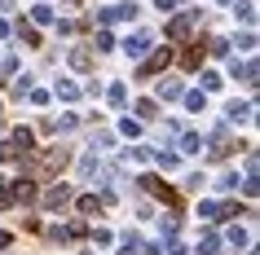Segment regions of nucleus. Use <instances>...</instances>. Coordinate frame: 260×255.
I'll list each match as a JSON object with an SVG mask.
<instances>
[{"label":"nucleus","mask_w":260,"mask_h":255,"mask_svg":"<svg viewBox=\"0 0 260 255\" xmlns=\"http://www.w3.org/2000/svg\"><path fill=\"white\" fill-rule=\"evenodd\" d=\"M225 119H230V123H247V119H251V101H230Z\"/></svg>","instance_id":"4"},{"label":"nucleus","mask_w":260,"mask_h":255,"mask_svg":"<svg viewBox=\"0 0 260 255\" xmlns=\"http://www.w3.org/2000/svg\"><path fill=\"white\" fill-rule=\"evenodd\" d=\"M119 255H141V246L133 238H123V246H119Z\"/></svg>","instance_id":"25"},{"label":"nucleus","mask_w":260,"mask_h":255,"mask_svg":"<svg viewBox=\"0 0 260 255\" xmlns=\"http://www.w3.org/2000/svg\"><path fill=\"white\" fill-rule=\"evenodd\" d=\"M14 154H18V150L9 145V141H5V145H0V163H9V159H14Z\"/></svg>","instance_id":"26"},{"label":"nucleus","mask_w":260,"mask_h":255,"mask_svg":"<svg viewBox=\"0 0 260 255\" xmlns=\"http://www.w3.org/2000/svg\"><path fill=\"white\" fill-rule=\"evenodd\" d=\"M234 14L243 18V22H251V18H256V5H251V0H243V5H238V9H234Z\"/></svg>","instance_id":"16"},{"label":"nucleus","mask_w":260,"mask_h":255,"mask_svg":"<svg viewBox=\"0 0 260 255\" xmlns=\"http://www.w3.org/2000/svg\"><path fill=\"white\" fill-rule=\"evenodd\" d=\"M31 14H36V22H53V5H36Z\"/></svg>","instance_id":"15"},{"label":"nucleus","mask_w":260,"mask_h":255,"mask_svg":"<svg viewBox=\"0 0 260 255\" xmlns=\"http://www.w3.org/2000/svg\"><path fill=\"white\" fill-rule=\"evenodd\" d=\"M150 44H154L150 31H137V35L123 40V53H128V57H146V53H150Z\"/></svg>","instance_id":"1"},{"label":"nucleus","mask_w":260,"mask_h":255,"mask_svg":"<svg viewBox=\"0 0 260 255\" xmlns=\"http://www.w3.org/2000/svg\"><path fill=\"white\" fill-rule=\"evenodd\" d=\"M154 110H159L154 101H137V115H141V119H154Z\"/></svg>","instance_id":"21"},{"label":"nucleus","mask_w":260,"mask_h":255,"mask_svg":"<svg viewBox=\"0 0 260 255\" xmlns=\"http://www.w3.org/2000/svg\"><path fill=\"white\" fill-rule=\"evenodd\" d=\"M168 62H172V49H159V53H150L141 62V75H154V70H164Z\"/></svg>","instance_id":"3"},{"label":"nucleus","mask_w":260,"mask_h":255,"mask_svg":"<svg viewBox=\"0 0 260 255\" xmlns=\"http://www.w3.org/2000/svg\"><path fill=\"white\" fill-rule=\"evenodd\" d=\"M154 163H159V167H168V172H172V167H177V154H168V150H159V154H154Z\"/></svg>","instance_id":"17"},{"label":"nucleus","mask_w":260,"mask_h":255,"mask_svg":"<svg viewBox=\"0 0 260 255\" xmlns=\"http://www.w3.org/2000/svg\"><path fill=\"white\" fill-rule=\"evenodd\" d=\"M80 211H97V194H84V198H80Z\"/></svg>","instance_id":"24"},{"label":"nucleus","mask_w":260,"mask_h":255,"mask_svg":"<svg viewBox=\"0 0 260 255\" xmlns=\"http://www.w3.org/2000/svg\"><path fill=\"white\" fill-rule=\"evenodd\" d=\"M220 5H230V0H220Z\"/></svg>","instance_id":"29"},{"label":"nucleus","mask_w":260,"mask_h":255,"mask_svg":"<svg viewBox=\"0 0 260 255\" xmlns=\"http://www.w3.org/2000/svg\"><path fill=\"white\" fill-rule=\"evenodd\" d=\"M18 35H22L27 44H40V31H36V27H27V22H18Z\"/></svg>","instance_id":"14"},{"label":"nucleus","mask_w":260,"mask_h":255,"mask_svg":"<svg viewBox=\"0 0 260 255\" xmlns=\"http://www.w3.org/2000/svg\"><path fill=\"white\" fill-rule=\"evenodd\" d=\"M194 22H199V14H181V18H172V27H168V35H172V40H185V35L194 31Z\"/></svg>","instance_id":"2"},{"label":"nucleus","mask_w":260,"mask_h":255,"mask_svg":"<svg viewBox=\"0 0 260 255\" xmlns=\"http://www.w3.org/2000/svg\"><path fill=\"white\" fill-rule=\"evenodd\" d=\"M71 62H75V66H80V70H84V66H88V62H93V57L84 53V49H75V53H71Z\"/></svg>","instance_id":"23"},{"label":"nucleus","mask_w":260,"mask_h":255,"mask_svg":"<svg viewBox=\"0 0 260 255\" xmlns=\"http://www.w3.org/2000/svg\"><path fill=\"white\" fill-rule=\"evenodd\" d=\"M115 49V35L110 31H97V53H110Z\"/></svg>","instance_id":"12"},{"label":"nucleus","mask_w":260,"mask_h":255,"mask_svg":"<svg viewBox=\"0 0 260 255\" xmlns=\"http://www.w3.org/2000/svg\"><path fill=\"white\" fill-rule=\"evenodd\" d=\"M5 246H9V233H0V251H5Z\"/></svg>","instance_id":"28"},{"label":"nucleus","mask_w":260,"mask_h":255,"mask_svg":"<svg viewBox=\"0 0 260 255\" xmlns=\"http://www.w3.org/2000/svg\"><path fill=\"white\" fill-rule=\"evenodd\" d=\"M141 189H146V194H159V198H168V185L159 180V176H141Z\"/></svg>","instance_id":"6"},{"label":"nucleus","mask_w":260,"mask_h":255,"mask_svg":"<svg viewBox=\"0 0 260 255\" xmlns=\"http://www.w3.org/2000/svg\"><path fill=\"white\" fill-rule=\"evenodd\" d=\"M71 198V189L67 185H53V189H49V198H44V202H49V207H62V202H67Z\"/></svg>","instance_id":"9"},{"label":"nucleus","mask_w":260,"mask_h":255,"mask_svg":"<svg viewBox=\"0 0 260 255\" xmlns=\"http://www.w3.org/2000/svg\"><path fill=\"white\" fill-rule=\"evenodd\" d=\"M216 246H220L216 233H203V238H199V255H216Z\"/></svg>","instance_id":"11"},{"label":"nucleus","mask_w":260,"mask_h":255,"mask_svg":"<svg viewBox=\"0 0 260 255\" xmlns=\"http://www.w3.org/2000/svg\"><path fill=\"white\" fill-rule=\"evenodd\" d=\"M9 145H14V150H27V154H31V150H36V136H31L27 128H14V141H9Z\"/></svg>","instance_id":"5"},{"label":"nucleus","mask_w":260,"mask_h":255,"mask_svg":"<svg viewBox=\"0 0 260 255\" xmlns=\"http://www.w3.org/2000/svg\"><path fill=\"white\" fill-rule=\"evenodd\" d=\"M9 194H14V198H22V202H31V198H36V185H31V180H14V189H9Z\"/></svg>","instance_id":"7"},{"label":"nucleus","mask_w":260,"mask_h":255,"mask_svg":"<svg viewBox=\"0 0 260 255\" xmlns=\"http://www.w3.org/2000/svg\"><path fill=\"white\" fill-rule=\"evenodd\" d=\"M119 128H123V136H137V132H141V123H137V119H123Z\"/></svg>","instance_id":"22"},{"label":"nucleus","mask_w":260,"mask_h":255,"mask_svg":"<svg viewBox=\"0 0 260 255\" xmlns=\"http://www.w3.org/2000/svg\"><path fill=\"white\" fill-rule=\"evenodd\" d=\"M181 150H185V154H199V150H203V136H199V132H185V136H181Z\"/></svg>","instance_id":"8"},{"label":"nucleus","mask_w":260,"mask_h":255,"mask_svg":"<svg viewBox=\"0 0 260 255\" xmlns=\"http://www.w3.org/2000/svg\"><path fill=\"white\" fill-rule=\"evenodd\" d=\"M220 84H225V80H220L216 70H203V88H220Z\"/></svg>","instance_id":"19"},{"label":"nucleus","mask_w":260,"mask_h":255,"mask_svg":"<svg viewBox=\"0 0 260 255\" xmlns=\"http://www.w3.org/2000/svg\"><path fill=\"white\" fill-rule=\"evenodd\" d=\"M123 97H128V88H123V84H115V88H110V106H123Z\"/></svg>","instance_id":"18"},{"label":"nucleus","mask_w":260,"mask_h":255,"mask_svg":"<svg viewBox=\"0 0 260 255\" xmlns=\"http://www.w3.org/2000/svg\"><path fill=\"white\" fill-rule=\"evenodd\" d=\"M159 97H164V101H177V97H181V84L177 80H164V84H159Z\"/></svg>","instance_id":"10"},{"label":"nucleus","mask_w":260,"mask_h":255,"mask_svg":"<svg viewBox=\"0 0 260 255\" xmlns=\"http://www.w3.org/2000/svg\"><path fill=\"white\" fill-rule=\"evenodd\" d=\"M154 9H164V14H172V9H177V0H154Z\"/></svg>","instance_id":"27"},{"label":"nucleus","mask_w":260,"mask_h":255,"mask_svg":"<svg viewBox=\"0 0 260 255\" xmlns=\"http://www.w3.org/2000/svg\"><path fill=\"white\" fill-rule=\"evenodd\" d=\"M203 101H207L203 93H185V106H190V110H203Z\"/></svg>","instance_id":"20"},{"label":"nucleus","mask_w":260,"mask_h":255,"mask_svg":"<svg viewBox=\"0 0 260 255\" xmlns=\"http://www.w3.org/2000/svg\"><path fill=\"white\" fill-rule=\"evenodd\" d=\"M57 97H62V101H80V88H75V84H57Z\"/></svg>","instance_id":"13"}]
</instances>
